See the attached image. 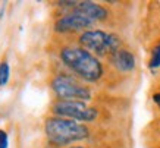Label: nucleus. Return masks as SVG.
Here are the masks:
<instances>
[{"label":"nucleus","mask_w":160,"mask_h":148,"mask_svg":"<svg viewBox=\"0 0 160 148\" xmlns=\"http://www.w3.org/2000/svg\"><path fill=\"white\" fill-rule=\"evenodd\" d=\"M60 59L66 66L87 82L98 81L103 75L100 60L81 47H66L60 52Z\"/></svg>","instance_id":"f257e3e1"},{"label":"nucleus","mask_w":160,"mask_h":148,"mask_svg":"<svg viewBox=\"0 0 160 148\" xmlns=\"http://www.w3.org/2000/svg\"><path fill=\"white\" fill-rule=\"evenodd\" d=\"M44 132L47 135V139L54 145H68L87 139L90 136V131L85 125L77 123V120L58 116L46 120Z\"/></svg>","instance_id":"f03ea898"},{"label":"nucleus","mask_w":160,"mask_h":148,"mask_svg":"<svg viewBox=\"0 0 160 148\" xmlns=\"http://www.w3.org/2000/svg\"><path fill=\"white\" fill-rule=\"evenodd\" d=\"M79 43L84 46L85 50L92 52L98 56L106 54H115L118 50H121V40L115 34H109L102 29H92L85 31L79 37Z\"/></svg>","instance_id":"7ed1b4c3"},{"label":"nucleus","mask_w":160,"mask_h":148,"mask_svg":"<svg viewBox=\"0 0 160 148\" xmlns=\"http://www.w3.org/2000/svg\"><path fill=\"white\" fill-rule=\"evenodd\" d=\"M52 88L54 94L60 100H72V101H85L91 98V91L75 78L68 75H58L52 81Z\"/></svg>","instance_id":"20e7f679"},{"label":"nucleus","mask_w":160,"mask_h":148,"mask_svg":"<svg viewBox=\"0 0 160 148\" xmlns=\"http://www.w3.org/2000/svg\"><path fill=\"white\" fill-rule=\"evenodd\" d=\"M53 113L58 117H65L71 120H81V122H92L97 119L98 111L94 107H90L84 101L72 100H59L53 104Z\"/></svg>","instance_id":"39448f33"},{"label":"nucleus","mask_w":160,"mask_h":148,"mask_svg":"<svg viewBox=\"0 0 160 148\" xmlns=\"http://www.w3.org/2000/svg\"><path fill=\"white\" fill-rule=\"evenodd\" d=\"M94 24L91 19H88L87 16L78 13L73 10L72 13L65 15L60 19L56 21L54 24V29L58 32H71V31H79V29L90 28Z\"/></svg>","instance_id":"423d86ee"},{"label":"nucleus","mask_w":160,"mask_h":148,"mask_svg":"<svg viewBox=\"0 0 160 148\" xmlns=\"http://www.w3.org/2000/svg\"><path fill=\"white\" fill-rule=\"evenodd\" d=\"M75 12L87 16L88 19H91L92 22L96 21H104L107 18V9H104L102 5H97L94 2H78L77 6L73 7Z\"/></svg>","instance_id":"0eeeda50"},{"label":"nucleus","mask_w":160,"mask_h":148,"mask_svg":"<svg viewBox=\"0 0 160 148\" xmlns=\"http://www.w3.org/2000/svg\"><path fill=\"white\" fill-rule=\"evenodd\" d=\"M112 63L121 72H129L135 67V56L128 50H118L112 56Z\"/></svg>","instance_id":"6e6552de"},{"label":"nucleus","mask_w":160,"mask_h":148,"mask_svg":"<svg viewBox=\"0 0 160 148\" xmlns=\"http://www.w3.org/2000/svg\"><path fill=\"white\" fill-rule=\"evenodd\" d=\"M10 76V67L8 62H2L0 63V86H5L9 81Z\"/></svg>","instance_id":"1a4fd4ad"},{"label":"nucleus","mask_w":160,"mask_h":148,"mask_svg":"<svg viewBox=\"0 0 160 148\" xmlns=\"http://www.w3.org/2000/svg\"><path fill=\"white\" fill-rule=\"evenodd\" d=\"M150 67L151 69H157L160 67V44L156 46L153 53H151V59H150Z\"/></svg>","instance_id":"9d476101"},{"label":"nucleus","mask_w":160,"mask_h":148,"mask_svg":"<svg viewBox=\"0 0 160 148\" xmlns=\"http://www.w3.org/2000/svg\"><path fill=\"white\" fill-rule=\"evenodd\" d=\"M8 147H9L8 134H6V131H2V129H0V148H8Z\"/></svg>","instance_id":"9b49d317"},{"label":"nucleus","mask_w":160,"mask_h":148,"mask_svg":"<svg viewBox=\"0 0 160 148\" xmlns=\"http://www.w3.org/2000/svg\"><path fill=\"white\" fill-rule=\"evenodd\" d=\"M153 100H154V103L160 107V92H157V94H154V97H153Z\"/></svg>","instance_id":"f8f14e48"},{"label":"nucleus","mask_w":160,"mask_h":148,"mask_svg":"<svg viewBox=\"0 0 160 148\" xmlns=\"http://www.w3.org/2000/svg\"><path fill=\"white\" fill-rule=\"evenodd\" d=\"M3 12H5V7H2V9H0V19L3 18Z\"/></svg>","instance_id":"ddd939ff"},{"label":"nucleus","mask_w":160,"mask_h":148,"mask_svg":"<svg viewBox=\"0 0 160 148\" xmlns=\"http://www.w3.org/2000/svg\"><path fill=\"white\" fill-rule=\"evenodd\" d=\"M73 148H84V147H73Z\"/></svg>","instance_id":"4468645a"}]
</instances>
